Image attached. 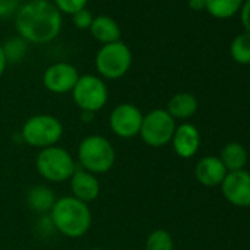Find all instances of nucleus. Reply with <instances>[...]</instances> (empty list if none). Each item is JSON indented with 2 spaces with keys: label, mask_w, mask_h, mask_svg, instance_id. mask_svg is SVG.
I'll use <instances>...</instances> for the list:
<instances>
[{
  "label": "nucleus",
  "mask_w": 250,
  "mask_h": 250,
  "mask_svg": "<svg viewBox=\"0 0 250 250\" xmlns=\"http://www.w3.org/2000/svg\"><path fill=\"white\" fill-rule=\"evenodd\" d=\"M146 250H174V240L167 229H155L152 231L145 243Z\"/></svg>",
  "instance_id": "4be33fe9"
},
{
  "label": "nucleus",
  "mask_w": 250,
  "mask_h": 250,
  "mask_svg": "<svg viewBox=\"0 0 250 250\" xmlns=\"http://www.w3.org/2000/svg\"><path fill=\"white\" fill-rule=\"evenodd\" d=\"M175 128V119L167 109H153L143 116L139 136L150 147H164L171 143Z\"/></svg>",
  "instance_id": "6e6552de"
},
{
  "label": "nucleus",
  "mask_w": 250,
  "mask_h": 250,
  "mask_svg": "<svg viewBox=\"0 0 250 250\" xmlns=\"http://www.w3.org/2000/svg\"><path fill=\"white\" fill-rule=\"evenodd\" d=\"M61 14L74 15L75 12L85 9L88 0H53L52 2Z\"/></svg>",
  "instance_id": "5701e85b"
},
{
  "label": "nucleus",
  "mask_w": 250,
  "mask_h": 250,
  "mask_svg": "<svg viewBox=\"0 0 250 250\" xmlns=\"http://www.w3.org/2000/svg\"><path fill=\"white\" fill-rule=\"evenodd\" d=\"M94 65L100 77L106 80H119L127 75L133 65L131 49L121 40L103 44L96 53Z\"/></svg>",
  "instance_id": "39448f33"
},
{
  "label": "nucleus",
  "mask_w": 250,
  "mask_h": 250,
  "mask_svg": "<svg viewBox=\"0 0 250 250\" xmlns=\"http://www.w3.org/2000/svg\"><path fill=\"white\" fill-rule=\"evenodd\" d=\"M36 168L37 172L50 183L68 181L77 171L72 155L58 145L39 152L36 158Z\"/></svg>",
  "instance_id": "423d86ee"
},
{
  "label": "nucleus",
  "mask_w": 250,
  "mask_h": 250,
  "mask_svg": "<svg viewBox=\"0 0 250 250\" xmlns=\"http://www.w3.org/2000/svg\"><path fill=\"white\" fill-rule=\"evenodd\" d=\"M6 66H8V61L5 58V52H3V47L0 44V77H2L6 71Z\"/></svg>",
  "instance_id": "cd10ccee"
},
{
  "label": "nucleus",
  "mask_w": 250,
  "mask_h": 250,
  "mask_svg": "<svg viewBox=\"0 0 250 250\" xmlns=\"http://www.w3.org/2000/svg\"><path fill=\"white\" fill-rule=\"evenodd\" d=\"M244 0H205V11L216 20H228L240 12Z\"/></svg>",
  "instance_id": "6ab92c4d"
},
{
  "label": "nucleus",
  "mask_w": 250,
  "mask_h": 250,
  "mask_svg": "<svg viewBox=\"0 0 250 250\" xmlns=\"http://www.w3.org/2000/svg\"><path fill=\"white\" fill-rule=\"evenodd\" d=\"M240 21L246 33H250V0H244L240 9Z\"/></svg>",
  "instance_id": "a878e982"
},
{
  "label": "nucleus",
  "mask_w": 250,
  "mask_h": 250,
  "mask_svg": "<svg viewBox=\"0 0 250 250\" xmlns=\"http://www.w3.org/2000/svg\"><path fill=\"white\" fill-rule=\"evenodd\" d=\"M194 174L200 184L206 187H215L224 181L227 175V169L219 158L206 156L197 162Z\"/></svg>",
  "instance_id": "4468645a"
},
{
  "label": "nucleus",
  "mask_w": 250,
  "mask_h": 250,
  "mask_svg": "<svg viewBox=\"0 0 250 250\" xmlns=\"http://www.w3.org/2000/svg\"><path fill=\"white\" fill-rule=\"evenodd\" d=\"M80 78L77 68L68 62H56L43 72V85L55 94L71 93Z\"/></svg>",
  "instance_id": "9d476101"
},
{
  "label": "nucleus",
  "mask_w": 250,
  "mask_h": 250,
  "mask_svg": "<svg viewBox=\"0 0 250 250\" xmlns=\"http://www.w3.org/2000/svg\"><path fill=\"white\" fill-rule=\"evenodd\" d=\"M90 250H104V249H100V247H93V249H90Z\"/></svg>",
  "instance_id": "c85d7f7f"
},
{
  "label": "nucleus",
  "mask_w": 250,
  "mask_h": 250,
  "mask_svg": "<svg viewBox=\"0 0 250 250\" xmlns=\"http://www.w3.org/2000/svg\"><path fill=\"white\" fill-rule=\"evenodd\" d=\"M56 202V196L53 190L47 186H34L27 193V203L28 206L40 213L50 212Z\"/></svg>",
  "instance_id": "f3484780"
},
{
  "label": "nucleus",
  "mask_w": 250,
  "mask_h": 250,
  "mask_svg": "<svg viewBox=\"0 0 250 250\" xmlns=\"http://www.w3.org/2000/svg\"><path fill=\"white\" fill-rule=\"evenodd\" d=\"M71 93L75 104L84 113H90V115L102 110L109 99L106 83L103 81V78L93 74L80 75Z\"/></svg>",
  "instance_id": "0eeeda50"
},
{
  "label": "nucleus",
  "mask_w": 250,
  "mask_h": 250,
  "mask_svg": "<svg viewBox=\"0 0 250 250\" xmlns=\"http://www.w3.org/2000/svg\"><path fill=\"white\" fill-rule=\"evenodd\" d=\"M20 37L27 43L46 44L62 30V14L50 0H28L20 6L15 18Z\"/></svg>",
  "instance_id": "f257e3e1"
},
{
  "label": "nucleus",
  "mask_w": 250,
  "mask_h": 250,
  "mask_svg": "<svg viewBox=\"0 0 250 250\" xmlns=\"http://www.w3.org/2000/svg\"><path fill=\"white\" fill-rule=\"evenodd\" d=\"M50 221L62 235L80 238L88 232L93 216L87 203L72 196H63L56 199L50 210Z\"/></svg>",
  "instance_id": "f03ea898"
},
{
  "label": "nucleus",
  "mask_w": 250,
  "mask_h": 250,
  "mask_svg": "<svg viewBox=\"0 0 250 250\" xmlns=\"http://www.w3.org/2000/svg\"><path fill=\"white\" fill-rule=\"evenodd\" d=\"M93 20H94V17L87 8L81 9V11H78V12H75L72 15V22L78 30H90V27L93 24Z\"/></svg>",
  "instance_id": "b1692460"
},
{
  "label": "nucleus",
  "mask_w": 250,
  "mask_h": 250,
  "mask_svg": "<svg viewBox=\"0 0 250 250\" xmlns=\"http://www.w3.org/2000/svg\"><path fill=\"white\" fill-rule=\"evenodd\" d=\"M188 8L194 12L205 11V0H188Z\"/></svg>",
  "instance_id": "bb28decb"
},
{
  "label": "nucleus",
  "mask_w": 250,
  "mask_h": 250,
  "mask_svg": "<svg viewBox=\"0 0 250 250\" xmlns=\"http://www.w3.org/2000/svg\"><path fill=\"white\" fill-rule=\"evenodd\" d=\"M88 31L94 40L102 43V46L121 40V28L118 22L112 17H107V15L94 17L93 24Z\"/></svg>",
  "instance_id": "2eb2a0df"
},
{
  "label": "nucleus",
  "mask_w": 250,
  "mask_h": 250,
  "mask_svg": "<svg viewBox=\"0 0 250 250\" xmlns=\"http://www.w3.org/2000/svg\"><path fill=\"white\" fill-rule=\"evenodd\" d=\"M0 22H2V18H0Z\"/></svg>",
  "instance_id": "c756f323"
},
{
  "label": "nucleus",
  "mask_w": 250,
  "mask_h": 250,
  "mask_svg": "<svg viewBox=\"0 0 250 250\" xmlns=\"http://www.w3.org/2000/svg\"><path fill=\"white\" fill-rule=\"evenodd\" d=\"M21 136L25 145L43 150L59 143L63 136V125L53 115H33L24 122Z\"/></svg>",
  "instance_id": "20e7f679"
},
{
  "label": "nucleus",
  "mask_w": 250,
  "mask_h": 250,
  "mask_svg": "<svg viewBox=\"0 0 250 250\" xmlns=\"http://www.w3.org/2000/svg\"><path fill=\"white\" fill-rule=\"evenodd\" d=\"M172 147L175 153L183 158L188 159L196 155L200 146V134L197 128L191 124H181L180 127L175 128V133L172 136Z\"/></svg>",
  "instance_id": "ddd939ff"
},
{
  "label": "nucleus",
  "mask_w": 250,
  "mask_h": 250,
  "mask_svg": "<svg viewBox=\"0 0 250 250\" xmlns=\"http://www.w3.org/2000/svg\"><path fill=\"white\" fill-rule=\"evenodd\" d=\"M20 9V0H0V18H9Z\"/></svg>",
  "instance_id": "393cba45"
},
{
  "label": "nucleus",
  "mask_w": 250,
  "mask_h": 250,
  "mask_svg": "<svg viewBox=\"0 0 250 250\" xmlns=\"http://www.w3.org/2000/svg\"><path fill=\"white\" fill-rule=\"evenodd\" d=\"M69 184H71V191H72L71 196L87 205L90 202H94L100 196V183L97 177L88 171L77 169L74 175L71 177Z\"/></svg>",
  "instance_id": "f8f14e48"
},
{
  "label": "nucleus",
  "mask_w": 250,
  "mask_h": 250,
  "mask_svg": "<svg viewBox=\"0 0 250 250\" xmlns=\"http://www.w3.org/2000/svg\"><path fill=\"white\" fill-rule=\"evenodd\" d=\"M231 58L241 65L250 63V33H241L238 34L229 47Z\"/></svg>",
  "instance_id": "412c9836"
},
{
  "label": "nucleus",
  "mask_w": 250,
  "mask_h": 250,
  "mask_svg": "<svg viewBox=\"0 0 250 250\" xmlns=\"http://www.w3.org/2000/svg\"><path fill=\"white\" fill-rule=\"evenodd\" d=\"M221 162L229 172L241 171L247 162V152L240 143H228L221 152Z\"/></svg>",
  "instance_id": "a211bd4d"
},
{
  "label": "nucleus",
  "mask_w": 250,
  "mask_h": 250,
  "mask_svg": "<svg viewBox=\"0 0 250 250\" xmlns=\"http://www.w3.org/2000/svg\"><path fill=\"white\" fill-rule=\"evenodd\" d=\"M197 110V100L190 93H177L174 94L169 102L167 112L174 119H186L196 113Z\"/></svg>",
  "instance_id": "dca6fc26"
},
{
  "label": "nucleus",
  "mask_w": 250,
  "mask_h": 250,
  "mask_svg": "<svg viewBox=\"0 0 250 250\" xmlns=\"http://www.w3.org/2000/svg\"><path fill=\"white\" fill-rule=\"evenodd\" d=\"M143 112L133 103H121L113 107L109 116L112 133L121 139H133L140 134Z\"/></svg>",
  "instance_id": "1a4fd4ad"
},
{
  "label": "nucleus",
  "mask_w": 250,
  "mask_h": 250,
  "mask_svg": "<svg viewBox=\"0 0 250 250\" xmlns=\"http://www.w3.org/2000/svg\"><path fill=\"white\" fill-rule=\"evenodd\" d=\"M77 156L81 168L94 175L109 172L116 161L113 145L99 134L84 137L78 145Z\"/></svg>",
  "instance_id": "7ed1b4c3"
},
{
  "label": "nucleus",
  "mask_w": 250,
  "mask_h": 250,
  "mask_svg": "<svg viewBox=\"0 0 250 250\" xmlns=\"http://www.w3.org/2000/svg\"><path fill=\"white\" fill-rule=\"evenodd\" d=\"M222 193L225 199L240 208L250 206V174L244 169L234 171L225 175L224 181L221 183Z\"/></svg>",
  "instance_id": "9b49d317"
},
{
  "label": "nucleus",
  "mask_w": 250,
  "mask_h": 250,
  "mask_svg": "<svg viewBox=\"0 0 250 250\" xmlns=\"http://www.w3.org/2000/svg\"><path fill=\"white\" fill-rule=\"evenodd\" d=\"M2 47L8 63H20L28 52V43L20 36L8 39Z\"/></svg>",
  "instance_id": "aec40b11"
}]
</instances>
